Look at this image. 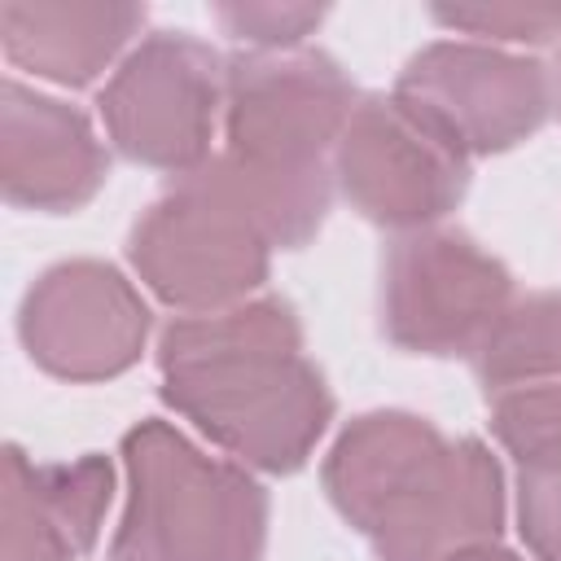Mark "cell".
Instances as JSON below:
<instances>
[{"instance_id": "obj_9", "label": "cell", "mask_w": 561, "mask_h": 561, "mask_svg": "<svg viewBox=\"0 0 561 561\" xmlns=\"http://www.w3.org/2000/svg\"><path fill=\"white\" fill-rule=\"evenodd\" d=\"M153 329L140 289L101 259H66L39 272L18 307V337L35 368L61 381L127 373Z\"/></svg>"}, {"instance_id": "obj_19", "label": "cell", "mask_w": 561, "mask_h": 561, "mask_svg": "<svg viewBox=\"0 0 561 561\" xmlns=\"http://www.w3.org/2000/svg\"><path fill=\"white\" fill-rule=\"evenodd\" d=\"M517 530L535 561H561V456L517 465Z\"/></svg>"}, {"instance_id": "obj_20", "label": "cell", "mask_w": 561, "mask_h": 561, "mask_svg": "<svg viewBox=\"0 0 561 561\" xmlns=\"http://www.w3.org/2000/svg\"><path fill=\"white\" fill-rule=\"evenodd\" d=\"M451 561H522V557L508 552V548H500V543H478V548H469V552H460Z\"/></svg>"}, {"instance_id": "obj_21", "label": "cell", "mask_w": 561, "mask_h": 561, "mask_svg": "<svg viewBox=\"0 0 561 561\" xmlns=\"http://www.w3.org/2000/svg\"><path fill=\"white\" fill-rule=\"evenodd\" d=\"M548 79H552V105L561 110V48H557V61H552V70H548Z\"/></svg>"}, {"instance_id": "obj_16", "label": "cell", "mask_w": 561, "mask_h": 561, "mask_svg": "<svg viewBox=\"0 0 561 561\" xmlns=\"http://www.w3.org/2000/svg\"><path fill=\"white\" fill-rule=\"evenodd\" d=\"M486 403H491V434L517 465L561 456V381L504 390Z\"/></svg>"}, {"instance_id": "obj_17", "label": "cell", "mask_w": 561, "mask_h": 561, "mask_svg": "<svg viewBox=\"0 0 561 561\" xmlns=\"http://www.w3.org/2000/svg\"><path fill=\"white\" fill-rule=\"evenodd\" d=\"M434 22L478 35V44L504 39V44H552L561 39V9H535V4H434Z\"/></svg>"}, {"instance_id": "obj_6", "label": "cell", "mask_w": 561, "mask_h": 561, "mask_svg": "<svg viewBox=\"0 0 561 561\" xmlns=\"http://www.w3.org/2000/svg\"><path fill=\"white\" fill-rule=\"evenodd\" d=\"M513 302L508 267L469 232L421 228L381 254L377 316L390 346L430 359L478 355Z\"/></svg>"}, {"instance_id": "obj_15", "label": "cell", "mask_w": 561, "mask_h": 561, "mask_svg": "<svg viewBox=\"0 0 561 561\" xmlns=\"http://www.w3.org/2000/svg\"><path fill=\"white\" fill-rule=\"evenodd\" d=\"M486 399L522 386L561 381V294H530L508 302L473 355Z\"/></svg>"}, {"instance_id": "obj_3", "label": "cell", "mask_w": 561, "mask_h": 561, "mask_svg": "<svg viewBox=\"0 0 561 561\" xmlns=\"http://www.w3.org/2000/svg\"><path fill=\"white\" fill-rule=\"evenodd\" d=\"M272 237L210 158L167 184L131 224L127 259L153 298L184 316L219 311L259 294L272 267Z\"/></svg>"}, {"instance_id": "obj_12", "label": "cell", "mask_w": 561, "mask_h": 561, "mask_svg": "<svg viewBox=\"0 0 561 561\" xmlns=\"http://www.w3.org/2000/svg\"><path fill=\"white\" fill-rule=\"evenodd\" d=\"M114 495V465L79 456L35 465L18 443L0 460V561H79L92 552Z\"/></svg>"}, {"instance_id": "obj_7", "label": "cell", "mask_w": 561, "mask_h": 561, "mask_svg": "<svg viewBox=\"0 0 561 561\" xmlns=\"http://www.w3.org/2000/svg\"><path fill=\"white\" fill-rule=\"evenodd\" d=\"M333 184L368 224L421 232L465 202L469 158L394 92H368L337 136Z\"/></svg>"}, {"instance_id": "obj_4", "label": "cell", "mask_w": 561, "mask_h": 561, "mask_svg": "<svg viewBox=\"0 0 561 561\" xmlns=\"http://www.w3.org/2000/svg\"><path fill=\"white\" fill-rule=\"evenodd\" d=\"M355 105V83L320 48L237 53L224 70L219 153L267 184H333L324 158L337 149Z\"/></svg>"}, {"instance_id": "obj_2", "label": "cell", "mask_w": 561, "mask_h": 561, "mask_svg": "<svg viewBox=\"0 0 561 561\" xmlns=\"http://www.w3.org/2000/svg\"><path fill=\"white\" fill-rule=\"evenodd\" d=\"M123 469L127 504L110 561H263L267 491L241 465L149 416L123 434Z\"/></svg>"}, {"instance_id": "obj_10", "label": "cell", "mask_w": 561, "mask_h": 561, "mask_svg": "<svg viewBox=\"0 0 561 561\" xmlns=\"http://www.w3.org/2000/svg\"><path fill=\"white\" fill-rule=\"evenodd\" d=\"M504 530V473L486 443L447 447L386 504L368 530L377 561H451Z\"/></svg>"}, {"instance_id": "obj_18", "label": "cell", "mask_w": 561, "mask_h": 561, "mask_svg": "<svg viewBox=\"0 0 561 561\" xmlns=\"http://www.w3.org/2000/svg\"><path fill=\"white\" fill-rule=\"evenodd\" d=\"M215 22L224 26V35H232L241 44H254V53H289L324 22V9L320 4L237 0V4H215Z\"/></svg>"}, {"instance_id": "obj_8", "label": "cell", "mask_w": 561, "mask_h": 561, "mask_svg": "<svg viewBox=\"0 0 561 561\" xmlns=\"http://www.w3.org/2000/svg\"><path fill=\"white\" fill-rule=\"evenodd\" d=\"M394 96L465 158H491L530 140L552 110V79L535 57L491 44L438 39L408 57Z\"/></svg>"}, {"instance_id": "obj_5", "label": "cell", "mask_w": 561, "mask_h": 561, "mask_svg": "<svg viewBox=\"0 0 561 561\" xmlns=\"http://www.w3.org/2000/svg\"><path fill=\"white\" fill-rule=\"evenodd\" d=\"M224 70L228 61L188 31L145 35L96 96L110 145L171 180L206 167L224 114Z\"/></svg>"}, {"instance_id": "obj_14", "label": "cell", "mask_w": 561, "mask_h": 561, "mask_svg": "<svg viewBox=\"0 0 561 561\" xmlns=\"http://www.w3.org/2000/svg\"><path fill=\"white\" fill-rule=\"evenodd\" d=\"M140 4H0V44L18 70L61 88H88L140 35Z\"/></svg>"}, {"instance_id": "obj_11", "label": "cell", "mask_w": 561, "mask_h": 561, "mask_svg": "<svg viewBox=\"0 0 561 561\" xmlns=\"http://www.w3.org/2000/svg\"><path fill=\"white\" fill-rule=\"evenodd\" d=\"M110 175V153L92 123L18 79L0 88V188L18 210H83Z\"/></svg>"}, {"instance_id": "obj_13", "label": "cell", "mask_w": 561, "mask_h": 561, "mask_svg": "<svg viewBox=\"0 0 561 561\" xmlns=\"http://www.w3.org/2000/svg\"><path fill=\"white\" fill-rule=\"evenodd\" d=\"M443 447H447V434L416 412H399V408L364 412L333 438V447L320 465L324 495L342 513L346 526L368 535L377 526V517L386 513V504Z\"/></svg>"}, {"instance_id": "obj_1", "label": "cell", "mask_w": 561, "mask_h": 561, "mask_svg": "<svg viewBox=\"0 0 561 561\" xmlns=\"http://www.w3.org/2000/svg\"><path fill=\"white\" fill-rule=\"evenodd\" d=\"M162 403L263 473H298L333 421V390L302 355L298 311L259 294L175 316L158 337Z\"/></svg>"}]
</instances>
